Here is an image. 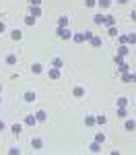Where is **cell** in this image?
Masks as SVG:
<instances>
[{
    "label": "cell",
    "instance_id": "obj_1",
    "mask_svg": "<svg viewBox=\"0 0 136 155\" xmlns=\"http://www.w3.org/2000/svg\"><path fill=\"white\" fill-rule=\"evenodd\" d=\"M91 37H93L91 31H81L78 35H74V41H76V44H83L85 39H91Z\"/></svg>",
    "mask_w": 136,
    "mask_h": 155
},
{
    "label": "cell",
    "instance_id": "obj_2",
    "mask_svg": "<svg viewBox=\"0 0 136 155\" xmlns=\"http://www.w3.org/2000/svg\"><path fill=\"white\" fill-rule=\"evenodd\" d=\"M23 99H25V104H33V101L37 99V93H35V91H25Z\"/></svg>",
    "mask_w": 136,
    "mask_h": 155
},
{
    "label": "cell",
    "instance_id": "obj_3",
    "mask_svg": "<svg viewBox=\"0 0 136 155\" xmlns=\"http://www.w3.org/2000/svg\"><path fill=\"white\" fill-rule=\"evenodd\" d=\"M4 62H6L8 66H14V64L19 62V56H17V54H6V56H4Z\"/></svg>",
    "mask_w": 136,
    "mask_h": 155
},
{
    "label": "cell",
    "instance_id": "obj_4",
    "mask_svg": "<svg viewBox=\"0 0 136 155\" xmlns=\"http://www.w3.org/2000/svg\"><path fill=\"white\" fill-rule=\"evenodd\" d=\"M31 147H33L35 151H41V149H43V139H39V137L31 139Z\"/></svg>",
    "mask_w": 136,
    "mask_h": 155
},
{
    "label": "cell",
    "instance_id": "obj_5",
    "mask_svg": "<svg viewBox=\"0 0 136 155\" xmlns=\"http://www.w3.org/2000/svg\"><path fill=\"white\" fill-rule=\"evenodd\" d=\"M11 39L12 41H21V39H23V31H21V29H12L11 31Z\"/></svg>",
    "mask_w": 136,
    "mask_h": 155
},
{
    "label": "cell",
    "instance_id": "obj_6",
    "mask_svg": "<svg viewBox=\"0 0 136 155\" xmlns=\"http://www.w3.org/2000/svg\"><path fill=\"white\" fill-rule=\"evenodd\" d=\"M58 35H60L62 39H70V37H72V31H70V29H64V27H60V29H58Z\"/></svg>",
    "mask_w": 136,
    "mask_h": 155
},
{
    "label": "cell",
    "instance_id": "obj_7",
    "mask_svg": "<svg viewBox=\"0 0 136 155\" xmlns=\"http://www.w3.org/2000/svg\"><path fill=\"white\" fill-rule=\"evenodd\" d=\"M11 130H12V134H14V137H19V134L23 132V124H21V122H14V124L11 126Z\"/></svg>",
    "mask_w": 136,
    "mask_h": 155
},
{
    "label": "cell",
    "instance_id": "obj_8",
    "mask_svg": "<svg viewBox=\"0 0 136 155\" xmlns=\"http://www.w3.org/2000/svg\"><path fill=\"white\" fill-rule=\"evenodd\" d=\"M72 95L76 97V99H81V97H85L87 95V91H85V87H74V91H72Z\"/></svg>",
    "mask_w": 136,
    "mask_h": 155
},
{
    "label": "cell",
    "instance_id": "obj_9",
    "mask_svg": "<svg viewBox=\"0 0 136 155\" xmlns=\"http://www.w3.org/2000/svg\"><path fill=\"white\" fill-rule=\"evenodd\" d=\"M124 128H126V130H136V120L134 118H128V120H126V124H124Z\"/></svg>",
    "mask_w": 136,
    "mask_h": 155
},
{
    "label": "cell",
    "instance_id": "obj_10",
    "mask_svg": "<svg viewBox=\"0 0 136 155\" xmlns=\"http://www.w3.org/2000/svg\"><path fill=\"white\" fill-rule=\"evenodd\" d=\"M48 77L49 79H60V68H54V66H52L48 71Z\"/></svg>",
    "mask_w": 136,
    "mask_h": 155
},
{
    "label": "cell",
    "instance_id": "obj_11",
    "mask_svg": "<svg viewBox=\"0 0 136 155\" xmlns=\"http://www.w3.org/2000/svg\"><path fill=\"white\" fill-rule=\"evenodd\" d=\"M41 71H43V64H39V62H35V64H31V72H33V74H39Z\"/></svg>",
    "mask_w": 136,
    "mask_h": 155
},
{
    "label": "cell",
    "instance_id": "obj_12",
    "mask_svg": "<svg viewBox=\"0 0 136 155\" xmlns=\"http://www.w3.org/2000/svg\"><path fill=\"white\" fill-rule=\"evenodd\" d=\"M35 118H37V122H46V120H48V114H46L43 110H39L35 114Z\"/></svg>",
    "mask_w": 136,
    "mask_h": 155
},
{
    "label": "cell",
    "instance_id": "obj_13",
    "mask_svg": "<svg viewBox=\"0 0 136 155\" xmlns=\"http://www.w3.org/2000/svg\"><path fill=\"white\" fill-rule=\"evenodd\" d=\"M99 145H101V143H97V141H95V143H91V145H89V151H91V153H99V151H101V147H99Z\"/></svg>",
    "mask_w": 136,
    "mask_h": 155
},
{
    "label": "cell",
    "instance_id": "obj_14",
    "mask_svg": "<svg viewBox=\"0 0 136 155\" xmlns=\"http://www.w3.org/2000/svg\"><path fill=\"white\" fill-rule=\"evenodd\" d=\"M105 122H107L105 114H97V116H95V124H105Z\"/></svg>",
    "mask_w": 136,
    "mask_h": 155
},
{
    "label": "cell",
    "instance_id": "obj_15",
    "mask_svg": "<svg viewBox=\"0 0 136 155\" xmlns=\"http://www.w3.org/2000/svg\"><path fill=\"white\" fill-rule=\"evenodd\" d=\"M35 114H33V116H27V118H25V124H29V126H33V124H35Z\"/></svg>",
    "mask_w": 136,
    "mask_h": 155
},
{
    "label": "cell",
    "instance_id": "obj_16",
    "mask_svg": "<svg viewBox=\"0 0 136 155\" xmlns=\"http://www.w3.org/2000/svg\"><path fill=\"white\" fill-rule=\"evenodd\" d=\"M97 4L101 6V8H107V6L111 4V0H97Z\"/></svg>",
    "mask_w": 136,
    "mask_h": 155
},
{
    "label": "cell",
    "instance_id": "obj_17",
    "mask_svg": "<svg viewBox=\"0 0 136 155\" xmlns=\"http://www.w3.org/2000/svg\"><path fill=\"white\" fill-rule=\"evenodd\" d=\"M52 66H54V68H60L62 66V58H54L52 60Z\"/></svg>",
    "mask_w": 136,
    "mask_h": 155
},
{
    "label": "cell",
    "instance_id": "obj_18",
    "mask_svg": "<svg viewBox=\"0 0 136 155\" xmlns=\"http://www.w3.org/2000/svg\"><path fill=\"white\" fill-rule=\"evenodd\" d=\"M126 104H128V101H126V97H120V99L115 101V106H118V107H126Z\"/></svg>",
    "mask_w": 136,
    "mask_h": 155
},
{
    "label": "cell",
    "instance_id": "obj_19",
    "mask_svg": "<svg viewBox=\"0 0 136 155\" xmlns=\"http://www.w3.org/2000/svg\"><path fill=\"white\" fill-rule=\"evenodd\" d=\"M103 25H113V17H111V15H105V21H103Z\"/></svg>",
    "mask_w": 136,
    "mask_h": 155
},
{
    "label": "cell",
    "instance_id": "obj_20",
    "mask_svg": "<svg viewBox=\"0 0 136 155\" xmlns=\"http://www.w3.org/2000/svg\"><path fill=\"white\" fill-rule=\"evenodd\" d=\"M91 44H93V46H95V48H99V46H101V44H103V41H101V39H99V37H91Z\"/></svg>",
    "mask_w": 136,
    "mask_h": 155
},
{
    "label": "cell",
    "instance_id": "obj_21",
    "mask_svg": "<svg viewBox=\"0 0 136 155\" xmlns=\"http://www.w3.org/2000/svg\"><path fill=\"white\" fill-rule=\"evenodd\" d=\"M95 141H97V143H105V134H103V132H97Z\"/></svg>",
    "mask_w": 136,
    "mask_h": 155
},
{
    "label": "cell",
    "instance_id": "obj_22",
    "mask_svg": "<svg viewBox=\"0 0 136 155\" xmlns=\"http://www.w3.org/2000/svg\"><path fill=\"white\" fill-rule=\"evenodd\" d=\"M93 21H95L97 25H103V21H105V17H103V15H97V17L93 19Z\"/></svg>",
    "mask_w": 136,
    "mask_h": 155
},
{
    "label": "cell",
    "instance_id": "obj_23",
    "mask_svg": "<svg viewBox=\"0 0 136 155\" xmlns=\"http://www.w3.org/2000/svg\"><path fill=\"white\" fill-rule=\"evenodd\" d=\"M85 124H87V126H93V124H95V118H93V116H87V118H85Z\"/></svg>",
    "mask_w": 136,
    "mask_h": 155
},
{
    "label": "cell",
    "instance_id": "obj_24",
    "mask_svg": "<svg viewBox=\"0 0 136 155\" xmlns=\"http://www.w3.org/2000/svg\"><path fill=\"white\" fill-rule=\"evenodd\" d=\"M95 4H97V0H85V6H87V8H93Z\"/></svg>",
    "mask_w": 136,
    "mask_h": 155
},
{
    "label": "cell",
    "instance_id": "obj_25",
    "mask_svg": "<svg viewBox=\"0 0 136 155\" xmlns=\"http://www.w3.org/2000/svg\"><path fill=\"white\" fill-rule=\"evenodd\" d=\"M8 153H12V155H14V153H21V147H17V145H12L11 149H8Z\"/></svg>",
    "mask_w": 136,
    "mask_h": 155
},
{
    "label": "cell",
    "instance_id": "obj_26",
    "mask_svg": "<svg viewBox=\"0 0 136 155\" xmlns=\"http://www.w3.org/2000/svg\"><path fill=\"white\" fill-rule=\"evenodd\" d=\"M126 114H128L126 107H120V110H118V116H120V118H126Z\"/></svg>",
    "mask_w": 136,
    "mask_h": 155
},
{
    "label": "cell",
    "instance_id": "obj_27",
    "mask_svg": "<svg viewBox=\"0 0 136 155\" xmlns=\"http://www.w3.org/2000/svg\"><path fill=\"white\" fill-rule=\"evenodd\" d=\"M25 23H27V25H33V23H35V19H33V15H29V17L25 19Z\"/></svg>",
    "mask_w": 136,
    "mask_h": 155
},
{
    "label": "cell",
    "instance_id": "obj_28",
    "mask_svg": "<svg viewBox=\"0 0 136 155\" xmlns=\"http://www.w3.org/2000/svg\"><path fill=\"white\" fill-rule=\"evenodd\" d=\"M2 33H6V23H4V21H0V35H2Z\"/></svg>",
    "mask_w": 136,
    "mask_h": 155
},
{
    "label": "cell",
    "instance_id": "obj_29",
    "mask_svg": "<svg viewBox=\"0 0 136 155\" xmlns=\"http://www.w3.org/2000/svg\"><path fill=\"white\" fill-rule=\"evenodd\" d=\"M39 12H41V11H39L37 6H33V8H31V15H33V17H39Z\"/></svg>",
    "mask_w": 136,
    "mask_h": 155
},
{
    "label": "cell",
    "instance_id": "obj_30",
    "mask_svg": "<svg viewBox=\"0 0 136 155\" xmlns=\"http://www.w3.org/2000/svg\"><path fill=\"white\" fill-rule=\"evenodd\" d=\"M109 35H111V37L118 35V29H115V27H109Z\"/></svg>",
    "mask_w": 136,
    "mask_h": 155
},
{
    "label": "cell",
    "instance_id": "obj_31",
    "mask_svg": "<svg viewBox=\"0 0 136 155\" xmlns=\"http://www.w3.org/2000/svg\"><path fill=\"white\" fill-rule=\"evenodd\" d=\"M6 128V124H4V120H0V130H4Z\"/></svg>",
    "mask_w": 136,
    "mask_h": 155
},
{
    "label": "cell",
    "instance_id": "obj_32",
    "mask_svg": "<svg viewBox=\"0 0 136 155\" xmlns=\"http://www.w3.org/2000/svg\"><path fill=\"white\" fill-rule=\"evenodd\" d=\"M39 2H41V0H31V4H33V6H39Z\"/></svg>",
    "mask_w": 136,
    "mask_h": 155
},
{
    "label": "cell",
    "instance_id": "obj_33",
    "mask_svg": "<svg viewBox=\"0 0 136 155\" xmlns=\"http://www.w3.org/2000/svg\"><path fill=\"white\" fill-rule=\"evenodd\" d=\"M118 2H120V4H124V2H128V0H118Z\"/></svg>",
    "mask_w": 136,
    "mask_h": 155
},
{
    "label": "cell",
    "instance_id": "obj_34",
    "mask_svg": "<svg viewBox=\"0 0 136 155\" xmlns=\"http://www.w3.org/2000/svg\"><path fill=\"white\" fill-rule=\"evenodd\" d=\"M132 19H134V21H136V12H132Z\"/></svg>",
    "mask_w": 136,
    "mask_h": 155
}]
</instances>
